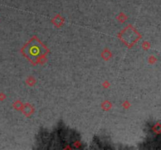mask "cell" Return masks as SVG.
<instances>
[{
	"label": "cell",
	"instance_id": "6da1fadb",
	"mask_svg": "<svg viewBox=\"0 0 161 150\" xmlns=\"http://www.w3.org/2000/svg\"><path fill=\"white\" fill-rule=\"evenodd\" d=\"M29 53L32 56H38L41 54V49L38 46H32L29 49Z\"/></svg>",
	"mask_w": 161,
	"mask_h": 150
}]
</instances>
